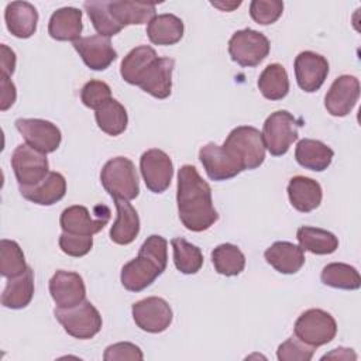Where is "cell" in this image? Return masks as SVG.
Returning <instances> with one entry per match:
<instances>
[{"instance_id":"obj_43","label":"cell","mask_w":361,"mask_h":361,"mask_svg":"<svg viewBox=\"0 0 361 361\" xmlns=\"http://www.w3.org/2000/svg\"><path fill=\"white\" fill-rule=\"evenodd\" d=\"M142 358H144V354L140 350V347L128 341L111 344L104 350V354H103L104 361H123V360L141 361Z\"/></svg>"},{"instance_id":"obj_35","label":"cell","mask_w":361,"mask_h":361,"mask_svg":"<svg viewBox=\"0 0 361 361\" xmlns=\"http://www.w3.org/2000/svg\"><path fill=\"white\" fill-rule=\"evenodd\" d=\"M212 261L217 274L224 276H235L245 267V257L241 250L230 243L217 245L212 251Z\"/></svg>"},{"instance_id":"obj_3","label":"cell","mask_w":361,"mask_h":361,"mask_svg":"<svg viewBox=\"0 0 361 361\" xmlns=\"http://www.w3.org/2000/svg\"><path fill=\"white\" fill-rule=\"evenodd\" d=\"M223 147L243 166V169H255L265 159V142L262 133L251 126H238L230 131Z\"/></svg>"},{"instance_id":"obj_42","label":"cell","mask_w":361,"mask_h":361,"mask_svg":"<svg viewBox=\"0 0 361 361\" xmlns=\"http://www.w3.org/2000/svg\"><path fill=\"white\" fill-rule=\"evenodd\" d=\"M93 247L92 235H80L72 233H62L59 235V248L69 257H83Z\"/></svg>"},{"instance_id":"obj_33","label":"cell","mask_w":361,"mask_h":361,"mask_svg":"<svg viewBox=\"0 0 361 361\" xmlns=\"http://www.w3.org/2000/svg\"><path fill=\"white\" fill-rule=\"evenodd\" d=\"M94 118H96L97 127L103 133L111 137H116L124 133L128 124L127 111L124 106L116 99H110L100 109H97L94 113Z\"/></svg>"},{"instance_id":"obj_21","label":"cell","mask_w":361,"mask_h":361,"mask_svg":"<svg viewBox=\"0 0 361 361\" xmlns=\"http://www.w3.org/2000/svg\"><path fill=\"white\" fill-rule=\"evenodd\" d=\"M288 197L298 212L309 213L317 209L322 203L323 190L317 180L298 175L288 183Z\"/></svg>"},{"instance_id":"obj_23","label":"cell","mask_w":361,"mask_h":361,"mask_svg":"<svg viewBox=\"0 0 361 361\" xmlns=\"http://www.w3.org/2000/svg\"><path fill=\"white\" fill-rule=\"evenodd\" d=\"M4 20L11 35L25 39L37 30L38 11L28 1H11L6 7Z\"/></svg>"},{"instance_id":"obj_29","label":"cell","mask_w":361,"mask_h":361,"mask_svg":"<svg viewBox=\"0 0 361 361\" xmlns=\"http://www.w3.org/2000/svg\"><path fill=\"white\" fill-rule=\"evenodd\" d=\"M183 21L175 14L155 16L147 27V35L155 45H173L183 37Z\"/></svg>"},{"instance_id":"obj_32","label":"cell","mask_w":361,"mask_h":361,"mask_svg":"<svg viewBox=\"0 0 361 361\" xmlns=\"http://www.w3.org/2000/svg\"><path fill=\"white\" fill-rule=\"evenodd\" d=\"M258 89L268 100H281L289 93V78L281 63H269L258 78Z\"/></svg>"},{"instance_id":"obj_15","label":"cell","mask_w":361,"mask_h":361,"mask_svg":"<svg viewBox=\"0 0 361 361\" xmlns=\"http://www.w3.org/2000/svg\"><path fill=\"white\" fill-rule=\"evenodd\" d=\"M199 159L212 180H227L244 171L231 154L216 142L203 145L199 149Z\"/></svg>"},{"instance_id":"obj_10","label":"cell","mask_w":361,"mask_h":361,"mask_svg":"<svg viewBox=\"0 0 361 361\" xmlns=\"http://www.w3.org/2000/svg\"><path fill=\"white\" fill-rule=\"evenodd\" d=\"M11 168L18 185L23 186L37 185L49 173L47 154L30 147L28 144H20L16 147L11 155Z\"/></svg>"},{"instance_id":"obj_17","label":"cell","mask_w":361,"mask_h":361,"mask_svg":"<svg viewBox=\"0 0 361 361\" xmlns=\"http://www.w3.org/2000/svg\"><path fill=\"white\" fill-rule=\"evenodd\" d=\"M49 293L58 307H72L86 299V286L79 274L59 269L49 279Z\"/></svg>"},{"instance_id":"obj_13","label":"cell","mask_w":361,"mask_h":361,"mask_svg":"<svg viewBox=\"0 0 361 361\" xmlns=\"http://www.w3.org/2000/svg\"><path fill=\"white\" fill-rule=\"evenodd\" d=\"M14 124L18 133L25 140V144L44 154H51L56 151L61 145V130L48 120L17 118Z\"/></svg>"},{"instance_id":"obj_40","label":"cell","mask_w":361,"mask_h":361,"mask_svg":"<svg viewBox=\"0 0 361 361\" xmlns=\"http://www.w3.org/2000/svg\"><path fill=\"white\" fill-rule=\"evenodd\" d=\"M283 13V3L279 0H252L250 3L251 18L262 25L275 23Z\"/></svg>"},{"instance_id":"obj_28","label":"cell","mask_w":361,"mask_h":361,"mask_svg":"<svg viewBox=\"0 0 361 361\" xmlns=\"http://www.w3.org/2000/svg\"><path fill=\"white\" fill-rule=\"evenodd\" d=\"M32 296L34 271L28 267L21 275L8 278L1 293V305L8 309H23L30 305Z\"/></svg>"},{"instance_id":"obj_37","label":"cell","mask_w":361,"mask_h":361,"mask_svg":"<svg viewBox=\"0 0 361 361\" xmlns=\"http://www.w3.org/2000/svg\"><path fill=\"white\" fill-rule=\"evenodd\" d=\"M83 7L99 35L110 38L123 30L113 18L107 0H89L83 3Z\"/></svg>"},{"instance_id":"obj_30","label":"cell","mask_w":361,"mask_h":361,"mask_svg":"<svg viewBox=\"0 0 361 361\" xmlns=\"http://www.w3.org/2000/svg\"><path fill=\"white\" fill-rule=\"evenodd\" d=\"M157 58L158 55L155 49L148 45H140L133 48L121 61V65H120L121 78L127 83L138 86L142 75Z\"/></svg>"},{"instance_id":"obj_5","label":"cell","mask_w":361,"mask_h":361,"mask_svg":"<svg viewBox=\"0 0 361 361\" xmlns=\"http://www.w3.org/2000/svg\"><path fill=\"white\" fill-rule=\"evenodd\" d=\"M303 126L300 118H296L288 110L271 113L262 127V138L265 148L274 157L285 155L289 147L298 140V130Z\"/></svg>"},{"instance_id":"obj_11","label":"cell","mask_w":361,"mask_h":361,"mask_svg":"<svg viewBox=\"0 0 361 361\" xmlns=\"http://www.w3.org/2000/svg\"><path fill=\"white\" fill-rule=\"evenodd\" d=\"M137 327L147 333H162L172 323V309L168 302L158 296H149L135 302L131 307Z\"/></svg>"},{"instance_id":"obj_25","label":"cell","mask_w":361,"mask_h":361,"mask_svg":"<svg viewBox=\"0 0 361 361\" xmlns=\"http://www.w3.org/2000/svg\"><path fill=\"white\" fill-rule=\"evenodd\" d=\"M117 217L110 228V238L118 245L131 244L140 233V217L127 200H114Z\"/></svg>"},{"instance_id":"obj_24","label":"cell","mask_w":361,"mask_h":361,"mask_svg":"<svg viewBox=\"0 0 361 361\" xmlns=\"http://www.w3.org/2000/svg\"><path fill=\"white\" fill-rule=\"evenodd\" d=\"M82 11L76 7H62L52 13L48 34L56 41H78L82 32Z\"/></svg>"},{"instance_id":"obj_22","label":"cell","mask_w":361,"mask_h":361,"mask_svg":"<svg viewBox=\"0 0 361 361\" xmlns=\"http://www.w3.org/2000/svg\"><path fill=\"white\" fill-rule=\"evenodd\" d=\"M265 261L278 272L296 274L305 264V251L289 241H275L264 252Z\"/></svg>"},{"instance_id":"obj_36","label":"cell","mask_w":361,"mask_h":361,"mask_svg":"<svg viewBox=\"0 0 361 361\" xmlns=\"http://www.w3.org/2000/svg\"><path fill=\"white\" fill-rule=\"evenodd\" d=\"M173 264L176 269L185 275H192L200 271L203 265V254L199 247L186 241L182 237L172 238Z\"/></svg>"},{"instance_id":"obj_1","label":"cell","mask_w":361,"mask_h":361,"mask_svg":"<svg viewBox=\"0 0 361 361\" xmlns=\"http://www.w3.org/2000/svg\"><path fill=\"white\" fill-rule=\"evenodd\" d=\"M176 203L179 220L190 231H204L219 220L212 188L192 165H183L178 172Z\"/></svg>"},{"instance_id":"obj_6","label":"cell","mask_w":361,"mask_h":361,"mask_svg":"<svg viewBox=\"0 0 361 361\" xmlns=\"http://www.w3.org/2000/svg\"><path fill=\"white\" fill-rule=\"evenodd\" d=\"M54 314L63 330L79 340L94 337L103 323L99 310L86 299L72 307H55Z\"/></svg>"},{"instance_id":"obj_14","label":"cell","mask_w":361,"mask_h":361,"mask_svg":"<svg viewBox=\"0 0 361 361\" xmlns=\"http://www.w3.org/2000/svg\"><path fill=\"white\" fill-rule=\"evenodd\" d=\"M360 97V82L353 75H341L334 79L324 96V107L334 117L347 116Z\"/></svg>"},{"instance_id":"obj_16","label":"cell","mask_w":361,"mask_h":361,"mask_svg":"<svg viewBox=\"0 0 361 361\" xmlns=\"http://www.w3.org/2000/svg\"><path fill=\"white\" fill-rule=\"evenodd\" d=\"M293 68L299 87L307 93L319 90L329 75L327 59L313 51L300 52L295 58Z\"/></svg>"},{"instance_id":"obj_34","label":"cell","mask_w":361,"mask_h":361,"mask_svg":"<svg viewBox=\"0 0 361 361\" xmlns=\"http://www.w3.org/2000/svg\"><path fill=\"white\" fill-rule=\"evenodd\" d=\"M320 279L324 285L336 289L357 290L361 286V278L358 271L344 262L327 264L322 271Z\"/></svg>"},{"instance_id":"obj_12","label":"cell","mask_w":361,"mask_h":361,"mask_svg":"<svg viewBox=\"0 0 361 361\" xmlns=\"http://www.w3.org/2000/svg\"><path fill=\"white\" fill-rule=\"evenodd\" d=\"M140 171L145 186L154 193L165 192L173 176V165L169 155L158 148H151L141 155Z\"/></svg>"},{"instance_id":"obj_19","label":"cell","mask_w":361,"mask_h":361,"mask_svg":"<svg viewBox=\"0 0 361 361\" xmlns=\"http://www.w3.org/2000/svg\"><path fill=\"white\" fill-rule=\"evenodd\" d=\"M175 61L172 58H157L142 75L138 86L157 99H166L172 92V72Z\"/></svg>"},{"instance_id":"obj_45","label":"cell","mask_w":361,"mask_h":361,"mask_svg":"<svg viewBox=\"0 0 361 361\" xmlns=\"http://www.w3.org/2000/svg\"><path fill=\"white\" fill-rule=\"evenodd\" d=\"M1 73L11 76L16 68V54L6 44H1Z\"/></svg>"},{"instance_id":"obj_31","label":"cell","mask_w":361,"mask_h":361,"mask_svg":"<svg viewBox=\"0 0 361 361\" xmlns=\"http://www.w3.org/2000/svg\"><path fill=\"white\" fill-rule=\"evenodd\" d=\"M296 238L303 251L317 255L333 254L338 248V238L324 228L302 226L296 231Z\"/></svg>"},{"instance_id":"obj_47","label":"cell","mask_w":361,"mask_h":361,"mask_svg":"<svg viewBox=\"0 0 361 361\" xmlns=\"http://www.w3.org/2000/svg\"><path fill=\"white\" fill-rule=\"evenodd\" d=\"M241 4V1H237V3H231L230 4V7H228V4L226 3V4H223V3H214V1H212V6H214V7H217V8H220V10H226V11H228V10H233V8H235V7H238Z\"/></svg>"},{"instance_id":"obj_46","label":"cell","mask_w":361,"mask_h":361,"mask_svg":"<svg viewBox=\"0 0 361 361\" xmlns=\"http://www.w3.org/2000/svg\"><path fill=\"white\" fill-rule=\"evenodd\" d=\"M326 358H334V360H350L351 358V360H355L357 355L351 348L340 347V348H334L331 353L322 357V360H326Z\"/></svg>"},{"instance_id":"obj_39","label":"cell","mask_w":361,"mask_h":361,"mask_svg":"<svg viewBox=\"0 0 361 361\" xmlns=\"http://www.w3.org/2000/svg\"><path fill=\"white\" fill-rule=\"evenodd\" d=\"M314 354V347L303 343L296 336L289 337L276 350L279 361H309Z\"/></svg>"},{"instance_id":"obj_20","label":"cell","mask_w":361,"mask_h":361,"mask_svg":"<svg viewBox=\"0 0 361 361\" xmlns=\"http://www.w3.org/2000/svg\"><path fill=\"white\" fill-rule=\"evenodd\" d=\"M18 190L24 199L39 206H52L59 202L66 193V180L59 172H49L45 179L37 185L23 186Z\"/></svg>"},{"instance_id":"obj_44","label":"cell","mask_w":361,"mask_h":361,"mask_svg":"<svg viewBox=\"0 0 361 361\" xmlns=\"http://www.w3.org/2000/svg\"><path fill=\"white\" fill-rule=\"evenodd\" d=\"M0 85H1V102H0V110L1 111H6L7 109H10L14 102H16V97H17V90H16V86L14 83L8 79L10 76L1 73L0 76Z\"/></svg>"},{"instance_id":"obj_8","label":"cell","mask_w":361,"mask_h":361,"mask_svg":"<svg viewBox=\"0 0 361 361\" xmlns=\"http://www.w3.org/2000/svg\"><path fill=\"white\" fill-rule=\"evenodd\" d=\"M268 38L255 30L244 28L235 31L228 41V54L240 66H257L269 54Z\"/></svg>"},{"instance_id":"obj_2","label":"cell","mask_w":361,"mask_h":361,"mask_svg":"<svg viewBox=\"0 0 361 361\" xmlns=\"http://www.w3.org/2000/svg\"><path fill=\"white\" fill-rule=\"evenodd\" d=\"M168 241L152 234L140 247L138 255L128 261L120 274L121 285L130 292H141L149 286L166 268Z\"/></svg>"},{"instance_id":"obj_9","label":"cell","mask_w":361,"mask_h":361,"mask_svg":"<svg viewBox=\"0 0 361 361\" xmlns=\"http://www.w3.org/2000/svg\"><path fill=\"white\" fill-rule=\"evenodd\" d=\"M110 220V209L106 204H97L93 207V213L87 207L75 204L66 207L59 217V224L62 231L93 235L104 228Z\"/></svg>"},{"instance_id":"obj_26","label":"cell","mask_w":361,"mask_h":361,"mask_svg":"<svg viewBox=\"0 0 361 361\" xmlns=\"http://www.w3.org/2000/svg\"><path fill=\"white\" fill-rule=\"evenodd\" d=\"M334 151L319 140L303 138L298 142L295 149L296 162L310 171L322 172L327 169L333 161Z\"/></svg>"},{"instance_id":"obj_41","label":"cell","mask_w":361,"mask_h":361,"mask_svg":"<svg viewBox=\"0 0 361 361\" xmlns=\"http://www.w3.org/2000/svg\"><path fill=\"white\" fill-rule=\"evenodd\" d=\"M110 99L111 89L106 82L102 80H89L80 90L82 103L94 111L100 109L104 103H107Z\"/></svg>"},{"instance_id":"obj_27","label":"cell","mask_w":361,"mask_h":361,"mask_svg":"<svg viewBox=\"0 0 361 361\" xmlns=\"http://www.w3.org/2000/svg\"><path fill=\"white\" fill-rule=\"evenodd\" d=\"M109 10L118 25H140L155 17V4L148 1H109Z\"/></svg>"},{"instance_id":"obj_38","label":"cell","mask_w":361,"mask_h":361,"mask_svg":"<svg viewBox=\"0 0 361 361\" xmlns=\"http://www.w3.org/2000/svg\"><path fill=\"white\" fill-rule=\"evenodd\" d=\"M28 265L25 264V257L20 245L13 241L3 238L0 241V272L3 276L14 278L25 272Z\"/></svg>"},{"instance_id":"obj_7","label":"cell","mask_w":361,"mask_h":361,"mask_svg":"<svg viewBox=\"0 0 361 361\" xmlns=\"http://www.w3.org/2000/svg\"><path fill=\"white\" fill-rule=\"evenodd\" d=\"M295 336L312 347H320L330 343L337 334L334 317L323 309H309L295 322Z\"/></svg>"},{"instance_id":"obj_4","label":"cell","mask_w":361,"mask_h":361,"mask_svg":"<svg viewBox=\"0 0 361 361\" xmlns=\"http://www.w3.org/2000/svg\"><path fill=\"white\" fill-rule=\"evenodd\" d=\"M100 182L113 200H133L140 193L138 175L131 159L116 157L109 159L100 172Z\"/></svg>"},{"instance_id":"obj_18","label":"cell","mask_w":361,"mask_h":361,"mask_svg":"<svg viewBox=\"0 0 361 361\" xmlns=\"http://www.w3.org/2000/svg\"><path fill=\"white\" fill-rule=\"evenodd\" d=\"M75 51L92 71H104L117 58V52L111 47L110 38L102 35L82 37L73 42Z\"/></svg>"}]
</instances>
